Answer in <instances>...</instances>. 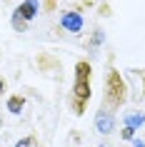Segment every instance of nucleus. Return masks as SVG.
<instances>
[{
  "mask_svg": "<svg viewBox=\"0 0 145 147\" xmlns=\"http://www.w3.org/2000/svg\"><path fill=\"white\" fill-rule=\"evenodd\" d=\"M105 100L113 110H118L123 102L128 100V85L125 80L120 78L118 70H108V78H105Z\"/></svg>",
  "mask_w": 145,
  "mask_h": 147,
  "instance_id": "nucleus-2",
  "label": "nucleus"
},
{
  "mask_svg": "<svg viewBox=\"0 0 145 147\" xmlns=\"http://www.w3.org/2000/svg\"><path fill=\"white\" fill-rule=\"evenodd\" d=\"M95 127H98L103 135H110L115 127V120H113V112H98L95 115Z\"/></svg>",
  "mask_w": 145,
  "mask_h": 147,
  "instance_id": "nucleus-5",
  "label": "nucleus"
},
{
  "mask_svg": "<svg viewBox=\"0 0 145 147\" xmlns=\"http://www.w3.org/2000/svg\"><path fill=\"white\" fill-rule=\"evenodd\" d=\"M60 28H65L68 32H80L83 30V18H80V13H63Z\"/></svg>",
  "mask_w": 145,
  "mask_h": 147,
  "instance_id": "nucleus-4",
  "label": "nucleus"
},
{
  "mask_svg": "<svg viewBox=\"0 0 145 147\" xmlns=\"http://www.w3.org/2000/svg\"><path fill=\"white\" fill-rule=\"evenodd\" d=\"M3 92H5V80L0 78V95H3Z\"/></svg>",
  "mask_w": 145,
  "mask_h": 147,
  "instance_id": "nucleus-12",
  "label": "nucleus"
},
{
  "mask_svg": "<svg viewBox=\"0 0 145 147\" xmlns=\"http://www.w3.org/2000/svg\"><path fill=\"white\" fill-rule=\"evenodd\" d=\"M133 147H145V142L143 140H133Z\"/></svg>",
  "mask_w": 145,
  "mask_h": 147,
  "instance_id": "nucleus-11",
  "label": "nucleus"
},
{
  "mask_svg": "<svg viewBox=\"0 0 145 147\" xmlns=\"http://www.w3.org/2000/svg\"><path fill=\"white\" fill-rule=\"evenodd\" d=\"M38 13H40V3H38V0H23V3L15 8V15H20L25 23L35 20V15H38Z\"/></svg>",
  "mask_w": 145,
  "mask_h": 147,
  "instance_id": "nucleus-3",
  "label": "nucleus"
},
{
  "mask_svg": "<svg viewBox=\"0 0 145 147\" xmlns=\"http://www.w3.org/2000/svg\"><path fill=\"white\" fill-rule=\"evenodd\" d=\"M25 107V100L20 97V95H13V97H8V112H13V115H20Z\"/></svg>",
  "mask_w": 145,
  "mask_h": 147,
  "instance_id": "nucleus-6",
  "label": "nucleus"
},
{
  "mask_svg": "<svg viewBox=\"0 0 145 147\" xmlns=\"http://www.w3.org/2000/svg\"><path fill=\"white\" fill-rule=\"evenodd\" d=\"M145 122V115H130V117H125V127H133L135 130L138 125H143Z\"/></svg>",
  "mask_w": 145,
  "mask_h": 147,
  "instance_id": "nucleus-7",
  "label": "nucleus"
},
{
  "mask_svg": "<svg viewBox=\"0 0 145 147\" xmlns=\"http://www.w3.org/2000/svg\"><path fill=\"white\" fill-rule=\"evenodd\" d=\"M123 140H135V130L133 127H125L123 130Z\"/></svg>",
  "mask_w": 145,
  "mask_h": 147,
  "instance_id": "nucleus-9",
  "label": "nucleus"
},
{
  "mask_svg": "<svg viewBox=\"0 0 145 147\" xmlns=\"http://www.w3.org/2000/svg\"><path fill=\"white\" fill-rule=\"evenodd\" d=\"M90 62L88 60H80L75 65V82H73V95H70V107H73V112L75 115H83L85 112V105L90 102Z\"/></svg>",
  "mask_w": 145,
  "mask_h": 147,
  "instance_id": "nucleus-1",
  "label": "nucleus"
},
{
  "mask_svg": "<svg viewBox=\"0 0 145 147\" xmlns=\"http://www.w3.org/2000/svg\"><path fill=\"white\" fill-rule=\"evenodd\" d=\"M30 145H33V137H23V140H20V142H18L15 147H30Z\"/></svg>",
  "mask_w": 145,
  "mask_h": 147,
  "instance_id": "nucleus-10",
  "label": "nucleus"
},
{
  "mask_svg": "<svg viewBox=\"0 0 145 147\" xmlns=\"http://www.w3.org/2000/svg\"><path fill=\"white\" fill-rule=\"evenodd\" d=\"M103 40H105V35H103V30H95V32H93V40H90V45H100Z\"/></svg>",
  "mask_w": 145,
  "mask_h": 147,
  "instance_id": "nucleus-8",
  "label": "nucleus"
}]
</instances>
